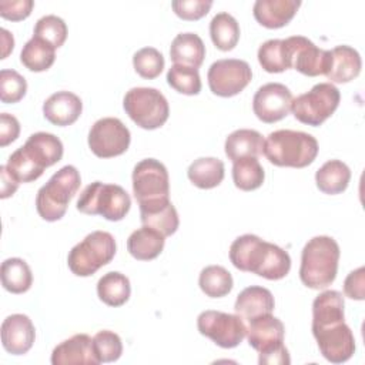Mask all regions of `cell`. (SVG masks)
Segmentation results:
<instances>
[{
    "instance_id": "obj_1",
    "label": "cell",
    "mask_w": 365,
    "mask_h": 365,
    "mask_svg": "<svg viewBox=\"0 0 365 365\" xmlns=\"http://www.w3.org/2000/svg\"><path fill=\"white\" fill-rule=\"evenodd\" d=\"M230 259L237 269L271 281L284 278L291 269V258L285 250L254 234H244L232 241Z\"/></svg>"
},
{
    "instance_id": "obj_2",
    "label": "cell",
    "mask_w": 365,
    "mask_h": 365,
    "mask_svg": "<svg viewBox=\"0 0 365 365\" xmlns=\"http://www.w3.org/2000/svg\"><path fill=\"white\" fill-rule=\"evenodd\" d=\"M63 157V143L50 133L31 134L24 145L17 148L7 160L9 173L19 182L37 180L47 167L58 163Z\"/></svg>"
},
{
    "instance_id": "obj_3",
    "label": "cell",
    "mask_w": 365,
    "mask_h": 365,
    "mask_svg": "<svg viewBox=\"0 0 365 365\" xmlns=\"http://www.w3.org/2000/svg\"><path fill=\"white\" fill-rule=\"evenodd\" d=\"M339 245L328 235L311 238L302 248L299 278L302 284L312 289L329 287L338 272Z\"/></svg>"
},
{
    "instance_id": "obj_4",
    "label": "cell",
    "mask_w": 365,
    "mask_h": 365,
    "mask_svg": "<svg viewBox=\"0 0 365 365\" xmlns=\"http://www.w3.org/2000/svg\"><path fill=\"white\" fill-rule=\"evenodd\" d=\"M318 141L314 135L295 130H277L264 140L262 153L278 167L304 168L318 155Z\"/></svg>"
},
{
    "instance_id": "obj_5",
    "label": "cell",
    "mask_w": 365,
    "mask_h": 365,
    "mask_svg": "<svg viewBox=\"0 0 365 365\" xmlns=\"http://www.w3.org/2000/svg\"><path fill=\"white\" fill-rule=\"evenodd\" d=\"M81 184V177L74 165H64L54 173L38 190L36 208L46 221H57L64 217L70 200L76 195Z\"/></svg>"
},
{
    "instance_id": "obj_6",
    "label": "cell",
    "mask_w": 365,
    "mask_h": 365,
    "mask_svg": "<svg viewBox=\"0 0 365 365\" xmlns=\"http://www.w3.org/2000/svg\"><path fill=\"white\" fill-rule=\"evenodd\" d=\"M131 207L127 191L117 184L94 181L88 184L77 200V210L88 215H101L108 221L123 220Z\"/></svg>"
},
{
    "instance_id": "obj_7",
    "label": "cell",
    "mask_w": 365,
    "mask_h": 365,
    "mask_svg": "<svg viewBox=\"0 0 365 365\" xmlns=\"http://www.w3.org/2000/svg\"><path fill=\"white\" fill-rule=\"evenodd\" d=\"M114 237L107 231H93L76 244L67 257L70 271L77 277H88L107 265L115 255Z\"/></svg>"
},
{
    "instance_id": "obj_8",
    "label": "cell",
    "mask_w": 365,
    "mask_h": 365,
    "mask_svg": "<svg viewBox=\"0 0 365 365\" xmlns=\"http://www.w3.org/2000/svg\"><path fill=\"white\" fill-rule=\"evenodd\" d=\"M128 117L141 128L154 130L161 127L170 114L168 101L164 94L153 87H133L123 100Z\"/></svg>"
},
{
    "instance_id": "obj_9",
    "label": "cell",
    "mask_w": 365,
    "mask_h": 365,
    "mask_svg": "<svg viewBox=\"0 0 365 365\" xmlns=\"http://www.w3.org/2000/svg\"><path fill=\"white\" fill-rule=\"evenodd\" d=\"M341 93L332 83H318L292 100L291 111L302 124L321 125L338 108Z\"/></svg>"
},
{
    "instance_id": "obj_10",
    "label": "cell",
    "mask_w": 365,
    "mask_h": 365,
    "mask_svg": "<svg viewBox=\"0 0 365 365\" xmlns=\"http://www.w3.org/2000/svg\"><path fill=\"white\" fill-rule=\"evenodd\" d=\"M197 328L221 348H235L247 335V325L240 315L212 309L198 315Z\"/></svg>"
},
{
    "instance_id": "obj_11",
    "label": "cell",
    "mask_w": 365,
    "mask_h": 365,
    "mask_svg": "<svg viewBox=\"0 0 365 365\" xmlns=\"http://www.w3.org/2000/svg\"><path fill=\"white\" fill-rule=\"evenodd\" d=\"M133 192L138 204L168 198L170 177L165 165L155 158H144L133 170Z\"/></svg>"
},
{
    "instance_id": "obj_12",
    "label": "cell",
    "mask_w": 365,
    "mask_h": 365,
    "mask_svg": "<svg viewBox=\"0 0 365 365\" xmlns=\"http://www.w3.org/2000/svg\"><path fill=\"white\" fill-rule=\"evenodd\" d=\"M130 141V130L115 117L97 120L88 133V147L100 158L121 155L127 151Z\"/></svg>"
},
{
    "instance_id": "obj_13",
    "label": "cell",
    "mask_w": 365,
    "mask_h": 365,
    "mask_svg": "<svg viewBox=\"0 0 365 365\" xmlns=\"http://www.w3.org/2000/svg\"><path fill=\"white\" fill-rule=\"evenodd\" d=\"M210 90L220 97H232L241 93L251 81L252 71L247 61L240 58H222L208 68Z\"/></svg>"
},
{
    "instance_id": "obj_14",
    "label": "cell",
    "mask_w": 365,
    "mask_h": 365,
    "mask_svg": "<svg viewBox=\"0 0 365 365\" xmlns=\"http://www.w3.org/2000/svg\"><path fill=\"white\" fill-rule=\"evenodd\" d=\"M312 335L322 356L332 364L346 362L355 352V338L345 321L312 325Z\"/></svg>"
},
{
    "instance_id": "obj_15",
    "label": "cell",
    "mask_w": 365,
    "mask_h": 365,
    "mask_svg": "<svg viewBox=\"0 0 365 365\" xmlns=\"http://www.w3.org/2000/svg\"><path fill=\"white\" fill-rule=\"evenodd\" d=\"M292 100V93L287 86L281 83H267L254 94L252 110L262 123L271 124L288 115Z\"/></svg>"
},
{
    "instance_id": "obj_16",
    "label": "cell",
    "mask_w": 365,
    "mask_h": 365,
    "mask_svg": "<svg viewBox=\"0 0 365 365\" xmlns=\"http://www.w3.org/2000/svg\"><path fill=\"white\" fill-rule=\"evenodd\" d=\"M287 40L289 50L291 68L301 74L315 77L325 73L329 50L317 47L311 40L304 36H291Z\"/></svg>"
},
{
    "instance_id": "obj_17",
    "label": "cell",
    "mask_w": 365,
    "mask_h": 365,
    "mask_svg": "<svg viewBox=\"0 0 365 365\" xmlns=\"http://www.w3.org/2000/svg\"><path fill=\"white\" fill-rule=\"evenodd\" d=\"M248 344L259 354L268 352L284 344L285 328L272 314H264L245 322Z\"/></svg>"
},
{
    "instance_id": "obj_18",
    "label": "cell",
    "mask_w": 365,
    "mask_h": 365,
    "mask_svg": "<svg viewBox=\"0 0 365 365\" xmlns=\"http://www.w3.org/2000/svg\"><path fill=\"white\" fill-rule=\"evenodd\" d=\"M36 339L31 319L24 314H11L1 324V344L11 355H23L30 351Z\"/></svg>"
},
{
    "instance_id": "obj_19",
    "label": "cell",
    "mask_w": 365,
    "mask_h": 365,
    "mask_svg": "<svg viewBox=\"0 0 365 365\" xmlns=\"http://www.w3.org/2000/svg\"><path fill=\"white\" fill-rule=\"evenodd\" d=\"M362 60L359 53L351 46H336L329 50L324 76L331 83H348L361 73Z\"/></svg>"
},
{
    "instance_id": "obj_20",
    "label": "cell",
    "mask_w": 365,
    "mask_h": 365,
    "mask_svg": "<svg viewBox=\"0 0 365 365\" xmlns=\"http://www.w3.org/2000/svg\"><path fill=\"white\" fill-rule=\"evenodd\" d=\"M53 365H73L100 364L93 349V338L87 334H76L71 338L60 342L51 352Z\"/></svg>"
},
{
    "instance_id": "obj_21",
    "label": "cell",
    "mask_w": 365,
    "mask_h": 365,
    "mask_svg": "<svg viewBox=\"0 0 365 365\" xmlns=\"http://www.w3.org/2000/svg\"><path fill=\"white\" fill-rule=\"evenodd\" d=\"M138 205L143 225L154 228L164 237H170L177 231L180 225L178 212L175 207L171 204L170 198L143 202Z\"/></svg>"
},
{
    "instance_id": "obj_22",
    "label": "cell",
    "mask_w": 365,
    "mask_h": 365,
    "mask_svg": "<svg viewBox=\"0 0 365 365\" xmlns=\"http://www.w3.org/2000/svg\"><path fill=\"white\" fill-rule=\"evenodd\" d=\"M83 111L81 98L71 91H57L43 104L44 117L56 125L64 127L77 121Z\"/></svg>"
},
{
    "instance_id": "obj_23",
    "label": "cell",
    "mask_w": 365,
    "mask_h": 365,
    "mask_svg": "<svg viewBox=\"0 0 365 365\" xmlns=\"http://www.w3.org/2000/svg\"><path fill=\"white\" fill-rule=\"evenodd\" d=\"M299 6V0H257L252 13L261 26L279 29L291 21Z\"/></svg>"
},
{
    "instance_id": "obj_24",
    "label": "cell",
    "mask_w": 365,
    "mask_h": 365,
    "mask_svg": "<svg viewBox=\"0 0 365 365\" xmlns=\"http://www.w3.org/2000/svg\"><path fill=\"white\" fill-rule=\"evenodd\" d=\"M275 301L269 289L258 285H251L244 288L234 304L235 314L240 315L244 322L254 319L264 314H271L274 311Z\"/></svg>"
},
{
    "instance_id": "obj_25",
    "label": "cell",
    "mask_w": 365,
    "mask_h": 365,
    "mask_svg": "<svg viewBox=\"0 0 365 365\" xmlns=\"http://www.w3.org/2000/svg\"><path fill=\"white\" fill-rule=\"evenodd\" d=\"M164 244L165 237L161 232L143 225L130 234L127 240V250L135 259L150 261L163 252Z\"/></svg>"
},
{
    "instance_id": "obj_26",
    "label": "cell",
    "mask_w": 365,
    "mask_h": 365,
    "mask_svg": "<svg viewBox=\"0 0 365 365\" xmlns=\"http://www.w3.org/2000/svg\"><path fill=\"white\" fill-rule=\"evenodd\" d=\"M170 57L174 64L198 68L205 57V46L195 33H180L174 37L170 47Z\"/></svg>"
},
{
    "instance_id": "obj_27",
    "label": "cell",
    "mask_w": 365,
    "mask_h": 365,
    "mask_svg": "<svg viewBox=\"0 0 365 365\" xmlns=\"http://www.w3.org/2000/svg\"><path fill=\"white\" fill-rule=\"evenodd\" d=\"M264 138L257 130L240 128L225 138V155L234 163L241 158L258 157L262 153Z\"/></svg>"
},
{
    "instance_id": "obj_28",
    "label": "cell",
    "mask_w": 365,
    "mask_h": 365,
    "mask_svg": "<svg viewBox=\"0 0 365 365\" xmlns=\"http://www.w3.org/2000/svg\"><path fill=\"white\" fill-rule=\"evenodd\" d=\"M351 180L349 167L341 160H328L315 173V182L324 194L335 195L346 190Z\"/></svg>"
},
{
    "instance_id": "obj_29",
    "label": "cell",
    "mask_w": 365,
    "mask_h": 365,
    "mask_svg": "<svg viewBox=\"0 0 365 365\" xmlns=\"http://www.w3.org/2000/svg\"><path fill=\"white\" fill-rule=\"evenodd\" d=\"M187 175L188 180L198 188H214L224 180V163L215 157L197 158L190 164Z\"/></svg>"
},
{
    "instance_id": "obj_30",
    "label": "cell",
    "mask_w": 365,
    "mask_h": 365,
    "mask_svg": "<svg viewBox=\"0 0 365 365\" xmlns=\"http://www.w3.org/2000/svg\"><path fill=\"white\" fill-rule=\"evenodd\" d=\"M130 294V279L118 271L104 274L97 282V295L106 305L121 307L128 301Z\"/></svg>"
},
{
    "instance_id": "obj_31",
    "label": "cell",
    "mask_w": 365,
    "mask_h": 365,
    "mask_svg": "<svg viewBox=\"0 0 365 365\" xmlns=\"http://www.w3.org/2000/svg\"><path fill=\"white\" fill-rule=\"evenodd\" d=\"M344 297L339 291L327 289L321 292L312 302V325L344 321Z\"/></svg>"
},
{
    "instance_id": "obj_32",
    "label": "cell",
    "mask_w": 365,
    "mask_h": 365,
    "mask_svg": "<svg viewBox=\"0 0 365 365\" xmlns=\"http://www.w3.org/2000/svg\"><path fill=\"white\" fill-rule=\"evenodd\" d=\"M56 60V48L38 38V37H31L21 48L20 53V61L26 68L30 71H44L48 70Z\"/></svg>"
},
{
    "instance_id": "obj_33",
    "label": "cell",
    "mask_w": 365,
    "mask_h": 365,
    "mask_svg": "<svg viewBox=\"0 0 365 365\" xmlns=\"http://www.w3.org/2000/svg\"><path fill=\"white\" fill-rule=\"evenodd\" d=\"M3 288L11 294H23L33 284V274L29 264L21 258H7L1 264Z\"/></svg>"
},
{
    "instance_id": "obj_34",
    "label": "cell",
    "mask_w": 365,
    "mask_h": 365,
    "mask_svg": "<svg viewBox=\"0 0 365 365\" xmlns=\"http://www.w3.org/2000/svg\"><path fill=\"white\" fill-rule=\"evenodd\" d=\"M210 36L218 50L230 51L240 40V24L230 13L221 11L210 23Z\"/></svg>"
},
{
    "instance_id": "obj_35",
    "label": "cell",
    "mask_w": 365,
    "mask_h": 365,
    "mask_svg": "<svg viewBox=\"0 0 365 365\" xmlns=\"http://www.w3.org/2000/svg\"><path fill=\"white\" fill-rule=\"evenodd\" d=\"M258 61L267 73H281L291 68L289 50L285 38H271L258 48Z\"/></svg>"
},
{
    "instance_id": "obj_36",
    "label": "cell",
    "mask_w": 365,
    "mask_h": 365,
    "mask_svg": "<svg viewBox=\"0 0 365 365\" xmlns=\"http://www.w3.org/2000/svg\"><path fill=\"white\" fill-rule=\"evenodd\" d=\"M232 275L221 265H208L201 269L198 285L210 298H221L232 289Z\"/></svg>"
},
{
    "instance_id": "obj_37",
    "label": "cell",
    "mask_w": 365,
    "mask_h": 365,
    "mask_svg": "<svg viewBox=\"0 0 365 365\" xmlns=\"http://www.w3.org/2000/svg\"><path fill=\"white\" fill-rule=\"evenodd\" d=\"M265 173L258 158L248 157L234 161L232 181L237 188L242 191H252L262 185Z\"/></svg>"
},
{
    "instance_id": "obj_38",
    "label": "cell",
    "mask_w": 365,
    "mask_h": 365,
    "mask_svg": "<svg viewBox=\"0 0 365 365\" xmlns=\"http://www.w3.org/2000/svg\"><path fill=\"white\" fill-rule=\"evenodd\" d=\"M167 83L178 93L195 96L201 91V78L198 68L173 64L167 71Z\"/></svg>"
},
{
    "instance_id": "obj_39",
    "label": "cell",
    "mask_w": 365,
    "mask_h": 365,
    "mask_svg": "<svg viewBox=\"0 0 365 365\" xmlns=\"http://www.w3.org/2000/svg\"><path fill=\"white\" fill-rule=\"evenodd\" d=\"M34 37L50 43L54 48H58L67 38V24L56 14L43 16L34 26Z\"/></svg>"
},
{
    "instance_id": "obj_40",
    "label": "cell",
    "mask_w": 365,
    "mask_h": 365,
    "mask_svg": "<svg viewBox=\"0 0 365 365\" xmlns=\"http://www.w3.org/2000/svg\"><path fill=\"white\" fill-rule=\"evenodd\" d=\"M164 57L154 47H143L133 56V66L143 78H155L164 68Z\"/></svg>"
},
{
    "instance_id": "obj_41",
    "label": "cell",
    "mask_w": 365,
    "mask_h": 365,
    "mask_svg": "<svg viewBox=\"0 0 365 365\" xmlns=\"http://www.w3.org/2000/svg\"><path fill=\"white\" fill-rule=\"evenodd\" d=\"M93 349L100 364L114 362L123 354V342L115 332L103 329L93 336Z\"/></svg>"
},
{
    "instance_id": "obj_42",
    "label": "cell",
    "mask_w": 365,
    "mask_h": 365,
    "mask_svg": "<svg viewBox=\"0 0 365 365\" xmlns=\"http://www.w3.org/2000/svg\"><path fill=\"white\" fill-rule=\"evenodd\" d=\"M27 91L26 78L16 70L3 68L0 71V100L3 103H17Z\"/></svg>"
},
{
    "instance_id": "obj_43",
    "label": "cell",
    "mask_w": 365,
    "mask_h": 365,
    "mask_svg": "<svg viewBox=\"0 0 365 365\" xmlns=\"http://www.w3.org/2000/svg\"><path fill=\"white\" fill-rule=\"evenodd\" d=\"M174 13L182 20H198L204 17L211 6V0H175L171 3Z\"/></svg>"
},
{
    "instance_id": "obj_44",
    "label": "cell",
    "mask_w": 365,
    "mask_h": 365,
    "mask_svg": "<svg viewBox=\"0 0 365 365\" xmlns=\"http://www.w3.org/2000/svg\"><path fill=\"white\" fill-rule=\"evenodd\" d=\"M33 6V0H1L0 16L11 21H19L30 16Z\"/></svg>"
},
{
    "instance_id": "obj_45",
    "label": "cell",
    "mask_w": 365,
    "mask_h": 365,
    "mask_svg": "<svg viewBox=\"0 0 365 365\" xmlns=\"http://www.w3.org/2000/svg\"><path fill=\"white\" fill-rule=\"evenodd\" d=\"M344 292L351 299L362 301L365 298V268L359 267L351 271L344 281Z\"/></svg>"
},
{
    "instance_id": "obj_46",
    "label": "cell",
    "mask_w": 365,
    "mask_h": 365,
    "mask_svg": "<svg viewBox=\"0 0 365 365\" xmlns=\"http://www.w3.org/2000/svg\"><path fill=\"white\" fill-rule=\"evenodd\" d=\"M20 134V123L19 120L9 114V113H1L0 114V145L6 147L14 140H17Z\"/></svg>"
},
{
    "instance_id": "obj_47",
    "label": "cell",
    "mask_w": 365,
    "mask_h": 365,
    "mask_svg": "<svg viewBox=\"0 0 365 365\" xmlns=\"http://www.w3.org/2000/svg\"><path fill=\"white\" fill-rule=\"evenodd\" d=\"M258 362L261 365H288L291 362V358H289L288 349L282 344L268 352L259 354Z\"/></svg>"
},
{
    "instance_id": "obj_48",
    "label": "cell",
    "mask_w": 365,
    "mask_h": 365,
    "mask_svg": "<svg viewBox=\"0 0 365 365\" xmlns=\"http://www.w3.org/2000/svg\"><path fill=\"white\" fill-rule=\"evenodd\" d=\"M0 178H1V184H0V197L1 198H7L10 195H13L19 187V181L9 173L6 165H0Z\"/></svg>"
},
{
    "instance_id": "obj_49",
    "label": "cell",
    "mask_w": 365,
    "mask_h": 365,
    "mask_svg": "<svg viewBox=\"0 0 365 365\" xmlns=\"http://www.w3.org/2000/svg\"><path fill=\"white\" fill-rule=\"evenodd\" d=\"M1 43H3V54L1 58H6L7 54L13 50L14 47V38L11 36V33L6 29H1Z\"/></svg>"
}]
</instances>
